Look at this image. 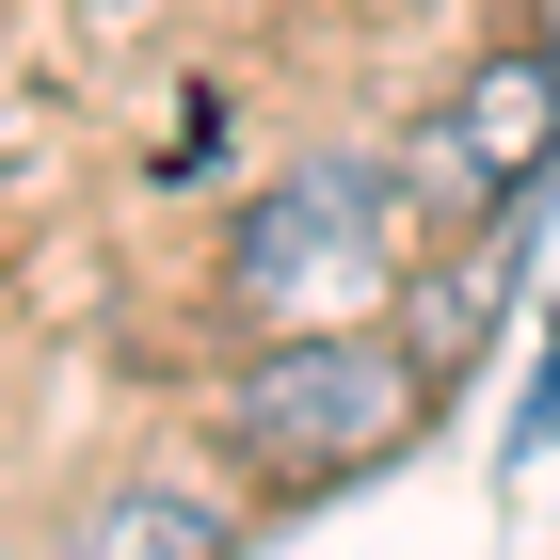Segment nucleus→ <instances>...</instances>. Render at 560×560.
<instances>
[{"mask_svg":"<svg viewBox=\"0 0 560 560\" xmlns=\"http://www.w3.org/2000/svg\"><path fill=\"white\" fill-rule=\"evenodd\" d=\"M417 417H432V369L385 320H304L224 385V465L272 497H320V480H369L385 448H417Z\"/></svg>","mask_w":560,"mask_h":560,"instance_id":"obj_1","label":"nucleus"},{"mask_svg":"<svg viewBox=\"0 0 560 560\" xmlns=\"http://www.w3.org/2000/svg\"><path fill=\"white\" fill-rule=\"evenodd\" d=\"M385 16H400V0H385Z\"/></svg>","mask_w":560,"mask_h":560,"instance_id":"obj_5","label":"nucleus"},{"mask_svg":"<svg viewBox=\"0 0 560 560\" xmlns=\"http://www.w3.org/2000/svg\"><path fill=\"white\" fill-rule=\"evenodd\" d=\"M545 161H560V48L513 33V48H480L465 81L432 96V129H417V192H432V209H465V224H497Z\"/></svg>","mask_w":560,"mask_h":560,"instance_id":"obj_3","label":"nucleus"},{"mask_svg":"<svg viewBox=\"0 0 560 560\" xmlns=\"http://www.w3.org/2000/svg\"><path fill=\"white\" fill-rule=\"evenodd\" d=\"M65 560H224V513L192 480H113V497L65 528Z\"/></svg>","mask_w":560,"mask_h":560,"instance_id":"obj_4","label":"nucleus"},{"mask_svg":"<svg viewBox=\"0 0 560 560\" xmlns=\"http://www.w3.org/2000/svg\"><path fill=\"white\" fill-rule=\"evenodd\" d=\"M400 289V192L369 161H289L241 209L224 241V304L257 320V337H304V320H369Z\"/></svg>","mask_w":560,"mask_h":560,"instance_id":"obj_2","label":"nucleus"}]
</instances>
